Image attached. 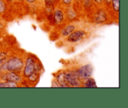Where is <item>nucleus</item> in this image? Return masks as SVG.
<instances>
[{
  "instance_id": "5",
  "label": "nucleus",
  "mask_w": 128,
  "mask_h": 108,
  "mask_svg": "<svg viewBox=\"0 0 128 108\" xmlns=\"http://www.w3.org/2000/svg\"><path fill=\"white\" fill-rule=\"evenodd\" d=\"M110 20V18L109 17L107 11L104 9L100 8L96 10L94 14L92 15V20L91 21L92 23L95 25H101L111 22Z\"/></svg>"
},
{
  "instance_id": "3",
  "label": "nucleus",
  "mask_w": 128,
  "mask_h": 108,
  "mask_svg": "<svg viewBox=\"0 0 128 108\" xmlns=\"http://www.w3.org/2000/svg\"><path fill=\"white\" fill-rule=\"evenodd\" d=\"M90 35V33L84 29L76 28L67 37L65 38L64 40L68 43L75 45V44H78L79 43L82 42L88 38Z\"/></svg>"
},
{
  "instance_id": "13",
  "label": "nucleus",
  "mask_w": 128,
  "mask_h": 108,
  "mask_svg": "<svg viewBox=\"0 0 128 108\" xmlns=\"http://www.w3.org/2000/svg\"><path fill=\"white\" fill-rule=\"evenodd\" d=\"M20 87L19 84H16L14 82H11L8 81H3L1 80L0 82V87H3V88H8V87Z\"/></svg>"
},
{
  "instance_id": "23",
  "label": "nucleus",
  "mask_w": 128,
  "mask_h": 108,
  "mask_svg": "<svg viewBox=\"0 0 128 108\" xmlns=\"http://www.w3.org/2000/svg\"><path fill=\"white\" fill-rule=\"evenodd\" d=\"M18 1H22V0H18Z\"/></svg>"
},
{
  "instance_id": "15",
  "label": "nucleus",
  "mask_w": 128,
  "mask_h": 108,
  "mask_svg": "<svg viewBox=\"0 0 128 108\" xmlns=\"http://www.w3.org/2000/svg\"><path fill=\"white\" fill-rule=\"evenodd\" d=\"M9 55H10V53L7 51H0V66L6 61Z\"/></svg>"
},
{
  "instance_id": "11",
  "label": "nucleus",
  "mask_w": 128,
  "mask_h": 108,
  "mask_svg": "<svg viewBox=\"0 0 128 108\" xmlns=\"http://www.w3.org/2000/svg\"><path fill=\"white\" fill-rule=\"evenodd\" d=\"M66 19H67L69 23H72L76 21L78 18V15L76 12L73 10V9L69 8L67 9V11L65 13Z\"/></svg>"
},
{
  "instance_id": "19",
  "label": "nucleus",
  "mask_w": 128,
  "mask_h": 108,
  "mask_svg": "<svg viewBox=\"0 0 128 108\" xmlns=\"http://www.w3.org/2000/svg\"><path fill=\"white\" fill-rule=\"evenodd\" d=\"M28 3H30V4H32L36 2V0H25Z\"/></svg>"
},
{
  "instance_id": "17",
  "label": "nucleus",
  "mask_w": 128,
  "mask_h": 108,
  "mask_svg": "<svg viewBox=\"0 0 128 108\" xmlns=\"http://www.w3.org/2000/svg\"><path fill=\"white\" fill-rule=\"evenodd\" d=\"M72 1L73 0H61L62 4L64 5H66V6H70L72 3Z\"/></svg>"
},
{
  "instance_id": "14",
  "label": "nucleus",
  "mask_w": 128,
  "mask_h": 108,
  "mask_svg": "<svg viewBox=\"0 0 128 108\" xmlns=\"http://www.w3.org/2000/svg\"><path fill=\"white\" fill-rule=\"evenodd\" d=\"M111 4L112 11L115 14H116L118 16V15H119V11H120V0H111Z\"/></svg>"
},
{
  "instance_id": "9",
  "label": "nucleus",
  "mask_w": 128,
  "mask_h": 108,
  "mask_svg": "<svg viewBox=\"0 0 128 108\" xmlns=\"http://www.w3.org/2000/svg\"><path fill=\"white\" fill-rule=\"evenodd\" d=\"M76 28H77V26L73 23H66L65 25L60 28L59 33L61 38H65L69 35H70L72 31H74Z\"/></svg>"
},
{
  "instance_id": "12",
  "label": "nucleus",
  "mask_w": 128,
  "mask_h": 108,
  "mask_svg": "<svg viewBox=\"0 0 128 108\" xmlns=\"http://www.w3.org/2000/svg\"><path fill=\"white\" fill-rule=\"evenodd\" d=\"M82 87L86 88H96L97 87V84L94 79L91 77L90 78H88L86 80L82 81Z\"/></svg>"
},
{
  "instance_id": "16",
  "label": "nucleus",
  "mask_w": 128,
  "mask_h": 108,
  "mask_svg": "<svg viewBox=\"0 0 128 108\" xmlns=\"http://www.w3.org/2000/svg\"><path fill=\"white\" fill-rule=\"evenodd\" d=\"M6 10V3L3 0H0V13H2Z\"/></svg>"
},
{
  "instance_id": "20",
  "label": "nucleus",
  "mask_w": 128,
  "mask_h": 108,
  "mask_svg": "<svg viewBox=\"0 0 128 108\" xmlns=\"http://www.w3.org/2000/svg\"><path fill=\"white\" fill-rule=\"evenodd\" d=\"M111 0H105V2L107 4H108V5H110L111 4Z\"/></svg>"
},
{
  "instance_id": "8",
  "label": "nucleus",
  "mask_w": 128,
  "mask_h": 108,
  "mask_svg": "<svg viewBox=\"0 0 128 108\" xmlns=\"http://www.w3.org/2000/svg\"><path fill=\"white\" fill-rule=\"evenodd\" d=\"M66 16L64 11L61 9L57 8L54 11L53 13L51 15V20L54 26L60 27L63 26L66 23Z\"/></svg>"
},
{
  "instance_id": "1",
  "label": "nucleus",
  "mask_w": 128,
  "mask_h": 108,
  "mask_svg": "<svg viewBox=\"0 0 128 108\" xmlns=\"http://www.w3.org/2000/svg\"><path fill=\"white\" fill-rule=\"evenodd\" d=\"M25 53L19 51L11 52L6 61L0 66V72H14L21 74L24 64Z\"/></svg>"
},
{
  "instance_id": "4",
  "label": "nucleus",
  "mask_w": 128,
  "mask_h": 108,
  "mask_svg": "<svg viewBox=\"0 0 128 108\" xmlns=\"http://www.w3.org/2000/svg\"><path fill=\"white\" fill-rule=\"evenodd\" d=\"M64 77L69 87H82V81L78 76L74 68L64 70Z\"/></svg>"
},
{
  "instance_id": "6",
  "label": "nucleus",
  "mask_w": 128,
  "mask_h": 108,
  "mask_svg": "<svg viewBox=\"0 0 128 108\" xmlns=\"http://www.w3.org/2000/svg\"><path fill=\"white\" fill-rule=\"evenodd\" d=\"M78 76L82 81L86 80L88 78L92 77L93 73V66L92 64H86L79 66L76 68H74Z\"/></svg>"
},
{
  "instance_id": "22",
  "label": "nucleus",
  "mask_w": 128,
  "mask_h": 108,
  "mask_svg": "<svg viewBox=\"0 0 128 108\" xmlns=\"http://www.w3.org/2000/svg\"><path fill=\"white\" fill-rule=\"evenodd\" d=\"M55 1H56V0H52V1H53V2H54Z\"/></svg>"
},
{
  "instance_id": "7",
  "label": "nucleus",
  "mask_w": 128,
  "mask_h": 108,
  "mask_svg": "<svg viewBox=\"0 0 128 108\" xmlns=\"http://www.w3.org/2000/svg\"><path fill=\"white\" fill-rule=\"evenodd\" d=\"M0 79L3 81H8L14 82L19 84L21 87V84L23 81L21 74L14 72H4L0 75Z\"/></svg>"
},
{
  "instance_id": "2",
  "label": "nucleus",
  "mask_w": 128,
  "mask_h": 108,
  "mask_svg": "<svg viewBox=\"0 0 128 108\" xmlns=\"http://www.w3.org/2000/svg\"><path fill=\"white\" fill-rule=\"evenodd\" d=\"M43 65L41 64L40 59L34 54L31 53H26L24 57V64L21 72L23 79H26L37 72H43Z\"/></svg>"
},
{
  "instance_id": "10",
  "label": "nucleus",
  "mask_w": 128,
  "mask_h": 108,
  "mask_svg": "<svg viewBox=\"0 0 128 108\" xmlns=\"http://www.w3.org/2000/svg\"><path fill=\"white\" fill-rule=\"evenodd\" d=\"M54 80L56 81L59 87H69L64 77V70H61L54 74Z\"/></svg>"
},
{
  "instance_id": "18",
  "label": "nucleus",
  "mask_w": 128,
  "mask_h": 108,
  "mask_svg": "<svg viewBox=\"0 0 128 108\" xmlns=\"http://www.w3.org/2000/svg\"><path fill=\"white\" fill-rule=\"evenodd\" d=\"M93 1H94L96 3H97L98 5H101V4H102L103 0H93Z\"/></svg>"
},
{
  "instance_id": "21",
  "label": "nucleus",
  "mask_w": 128,
  "mask_h": 108,
  "mask_svg": "<svg viewBox=\"0 0 128 108\" xmlns=\"http://www.w3.org/2000/svg\"><path fill=\"white\" fill-rule=\"evenodd\" d=\"M7 1H10V2H13L14 1V0H7Z\"/></svg>"
}]
</instances>
